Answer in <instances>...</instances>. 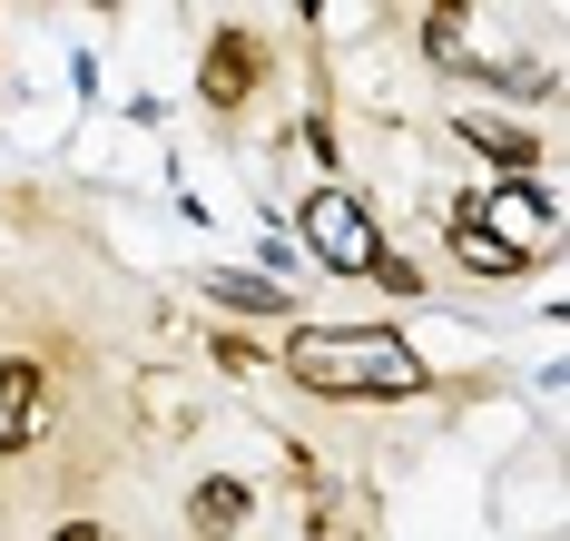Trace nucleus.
Masks as SVG:
<instances>
[{
    "mask_svg": "<svg viewBox=\"0 0 570 541\" xmlns=\"http://www.w3.org/2000/svg\"><path fill=\"white\" fill-rule=\"evenodd\" d=\"M462 138H472L482 158H502V178H531V168H541V148H531L521 128H502V119H462Z\"/></svg>",
    "mask_w": 570,
    "mask_h": 541,
    "instance_id": "obj_5",
    "label": "nucleus"
},
{
    "mask_svg": "<svg viewBox=\"0 0 570 541\" xmlns=\"http://www.w3.org/2000/svg\"><path fill=\"white\" fill-rule=\"evenodd\" d=\"M285 374L295 384H315V394H423V355L384 335V325H305L295 345H285Z\"/></svg>",
    "mask_w": 570,
    "mask_h": 541,
    "instance_id": "obj_1",
    "label": "nucleus"
},
{
    "mask_svg": "<svg viewBox=\"0 0 570 541\" xmlns=\"http://www.w3.org/2000/svg\"><path fill=\"white\" fill-rule=\"evenodd\" d=\"M40 433V374L30 364H0V443Z\"/></svg>",
    "mask_w": 570,
    "mask_h": 541,
    "instance_id": "obj_4",
    "label": "nucleus"
},
{
    "mask_svg": "<svg viewBox=\"0 0 570 541\" xmlns=\"http://www.w3.org/2000/svg\"><path fill=\"white\" fill-rule=\"evenodd\" d=\"M246 79H256V50L227 30V40L207 50V99H217V109H236V99H246Z\"/></svg>",
    "mask_w": 570,
    "mask_h": 541,
    "instance_id": "obj_7",
    "label": "nucleus"
},
{
    "mask_svg": "<svg viewBox=\"0 0 570 541\" xmlns=\"http://www.w3.org/2000/svg\"><path fill=\"white\" fill-rule=\"evenodd\" d=\"M305 246H315L335 276H364V266L384 256L374 217H364V197H344V187H315V197H305Z\"/></svg>",
    "mask_w": 570,
    "mask_h": 541,
    "instance_id": "obj_2",
    "label": "nucleus"
},
{
    "mask_svg": "<svg viewBox=\"0 0 570 541\" xmlns=\"http://www.w3.org/2000/svg\"><path fill=\"white\" fill-rule=\"evenodd\" d=\"M59 541H99V532H89V522H69V532H59Z\"/></svg>",
    "mask_w": 570,
    "mask_h": 541,
    "instance_id": "obj_11",
    "label": "nucleus"
},
{
    "mask_svg": "<svg viewBox=\"0 0 570 541\" xmlns=\"http://www.w3.org/2000/svg\"><path fill=\"white\" fill-rule=\"evenodd\" d=\"M453 256H462V266H472V276H512V266H521V256H512V246H502V237H492V227H482L472 207H462V217H453Z\"/></svg>",
    "mask_w": 570,
    "mask_h": 541,
    "instance_id": "obj_6",
    "label": "nucleus"
},
{
    "mask_svg": "<svg viewBox=\"0 0 570 541\" xmlns=\"http://www.w3.org/2000/svg\"><path fill=\"white\" fill-rule=\"evenodd\" d=\"M364 276H374V286H384V296H423V266H413V256H374V266H364Z\"/></svg>",
    "mask_w": 570,
    "mask_h": 541,
    "instance_id": "obj_10",
    "label": "nucleus"
},
{
    "mask_svg": "<svg viewBox=\"0 0 570 541\" xmlns=\"http://www.w3.org/2000/svg\"><path fill=\"white\" fill-rule=\"evenodd\" d=\"M187 522L207 541H227L236 522H246V482H197V502H187Z\"/></svg>",
    "mask_w": 570,
    "mask_h": 541,
    "instance_id": "obj_8",
    "label": "nucleus"
},
{
    "mask_svg": "<svg viewBox=\"0 0 570 541\" xmlns=\"http://www.w3.org/2000/svg\"><path fill=\"white\" fill-rule=\"evenodd\" d=\"M207 296L227 305V315H285V286H276V276H207Z\"/></svg>",
    "mask_w": 570,
    "mask_h": 541,
    "instance_id": "obj_9",
    "label": "nucleus"
},
{
    "mask_svg": "<svg viewBox=\"0 0 570 541\" xmlns=\"http://www.w3.org/2000/svg\"><path fill=\"white\" fill-rule=\"evenodd\" d=\"M472 217H482L492 237L512 246V256H531V246L551 237V207H541V187H531V178H502L492 197H482V207H472Z\"/></svg>",
    "mask_w": 570,
    "mask_h": 541,
    "instance_id": "obj_3",
    "label": "nucleus"
}]
</instances>
